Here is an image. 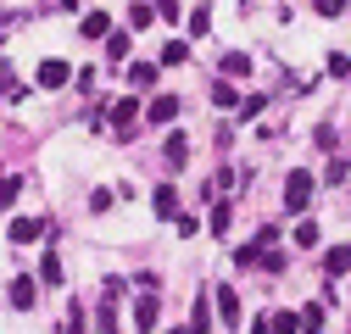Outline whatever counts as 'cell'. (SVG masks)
<instances>
[{
    "mask_svg": "<svg viewBox=\"0 0 351 334\" xmlns=\"http://www.w3.org/2000/svg\"><path fill=\"white\" fill-rule=\"evenodd\" d=\"M156 62H162V67H184V62H190V45H184V39H167Z\"/></svg>",
    "mask_w": 351,
    "mask_h": 334,
    "instance_id": "cell-20",
    "label": "cell"
},
{
    "mask_svg": "<svg viewBox=\"0 0 351 334\" xmlns=\"http://www.w3.org/2000/svg\"><path fill=\"white\" fill-rule=\"evenodd\" d=\"M39 284H51V290L62 284V250L56 245H45V257H39Z\"/></svg>",
    "mask_w": 351,
    "mask_h": 334,
    "instance_id": "cell-12",
    "label": "cell"
},
{
    "mask_svg": "<svg viewBox=\"0 0 351 334\" xmlns=\"http://www.w3.org/2000/svg\"><path fill=\"white\" fill-rule=\"evenodd\" d=\"M262 106H268V95H245V101H240V117H256Z\"/></svg>",
    "mask_w": 351,
    "mask_h": 334,
    "instance_id": "cell-33",
    "label": "cell"
},
{
    "mask_svg": "<svg viewBox=\"0 0 351 334\" xmlns=\"http://www.w3.org/2000/svg\"><path fill=\"white\" fill-rule=\"evenodd\" d=\"M301 329H306V334H324V307H318V301L301 307Z\"/></svg>",
    "mask_w": 351,
    "mask_h": 334,
    "instance_id": "cell-24",
    "label": "cell"
},
{
    "mask_svg": "<svg viewBox=\"0 0 351 334\" xmlns=\"http://www.w3.org/2000/svg\"><path fill=\"white\" fill-rule=\"evenodd\" d=\"M156 318H162V296H156V290H140V307H134L140 334H151V329H156Z\"/></svg>",
    "mask_w": 351,
    "mask_h": 334,
    "instance_id": "cell-7",
    "label": "cell"
},
{
    "mask_svg": "<svg viewBox=\"0 0 351 334\" xmlns=\"http://www.w3.org/2000/svg\"><path fill=\"white\" fill-rule=\"evenodd\" d=\"M351 273V245H329L324 250V279L335 284V279H346Z\"/></svg>",
    "mask_w": 351,
    "mask_h": 334,
    "instance_id": "cell-8",
    "label": "cell"
},
{
    "mask_svg": "<svg viewBox=\"0 0 351 334\" xmlns=\"http://www.w3.org/2000/svg\"><path fill=\"white\" fill-rule=\"evenodd\" d=\"M62 6H67V12H78V6H84V0H62Z\"/></svg>",
    "mask_w": 351,
    "mask_h": 334,
    "instance_id": "cell-36",
    "label": "cell"
},
{
    "mask_svg": "<svg viewBox=\"0 0 351 334\" xmlns=\"http://www.w3.org/2000/svg\"><path fill=\"white\" fill-rule=\"evenodd\" d=\"M190 329H195V334H212V301H206V290L190 301Z\"/></svg>",
    "mask_w": 351,
    "mask_h": 334,
    "instance_id": "cell-14",
    "label": "cell"
},
{
    "mask_svg": "<svg viewBox=\"0 0 351 334\" xmlns=\"http://www.w3.org/2000/svg\"><path fill=\"white\" fill-rule=\"evenodd\" d=\"M12 34H17V17H12V12H0V39H12Z\"/></svg>",
    "mask_w": 351,
    "mask_h": 334,
    "instance_id": "cell-35",
    "label": "cell"
},
{
    "mask_svg": "<svg viewBox=\"0 0 351 334\" xmlns=\"http://www.w3.org/2000/svg\"><path fill=\"white\" fill-rule=\"evenodd\" d=\"M274 334H301V312H274Z\"/></svg>",
    "mask_w": 351,
    "mask_h": 334,
    "instance_id": "cell-25",
    "label": "cell"
},
{
    "mask_svg": "<svg viewBox=\"0 0 351 334\" xmlns=\"http://www.w3.org/2000/svg\"><path fill=\"white\" fill-rule=\"evenodd\" d=\"M151 6H156L162 23H179V0H151Z\"/></svg>",
    "mask_w": 351,
    "mask_h": 334,
    "instance_id": "cell-31",
    "label": "cell"
},
{
    "mask_svg": "<svg viewBox=\"0 0 351 334\" xmlns=\"http://www.w3.org/2000/svg\"><path fill=\"white\" fill-rule=\"evenodd\" d=\"M34 84H39V90H67V62L62 56H45L39 73H34Z\"/></svg>",
    "mask_w": 351,
    "mask_h": 334,
    "instance_id": "cell-5",
    "label": "cell"
},
{
    "mask_svg": "<svg viewBox=\"0 0 351 334\" xmlns=\"http://www.w3.org/2000/svg\"><path fill=\"white\" fill-rule=\"evenodd\" d=\"M295 245H318V223H313V218L295 223Z\"/></svg>",
    "mask_w": 351,
    "mask_h": 334,
    "instance_id": "cell-30",
    "label": "cell"
},
{
    "mask_svg": "<svg viewBox=\"0 0 351 334\" xmlns=\"http://www.w3.org/2000/svg\"><path fill=\"white\" fill-rule=\"evenodd\" d=\"M173 117H179V95H151V106H145V123H151V129H167Z\"/></svg>",
    "mask_w": 351,
    "mask_h": 334,
    "instance_id": "cell-6",
    "label": "cell"
},
{
    "mask_svg": "<svg viewBox=\"0 0 351 334\" xmlns=\"http://www.w3.org/2000/svg\"><path fill=\"white\" fill-rule=\"evenodd\" d=\"M117 296H101V334H117Z\"/></svg>",
    "mask_w": 351,
    "mask_h": 334,
    "instance_id": "cell-26",
    "label": "cell"
},
{
    "mask_svg": "<svg viewBox=\"0 0 351 334\" xmlns=\"http://www.w3.org/2000/svg\"><path fill=\"white\" fill-rule=\"evenodd\" d=\"M6 301H12L17 312H28V307L39 301V279H28V273H17V279L6 284Z\"/></svg>",
    "mask_w": 351,
    "mask_h": 334,
    "instance_id": "cell-4",
    "label": "cell"
},
{
    "mask_svg": "<svg viewBox=\"0 0 351 334\" xmlns=\"http://www.w3.org/2000/svg\"><path fill=\"white\" fill-rule=\"evenodd\" d=\"M162 162H167V173H179V167L190 162V140H184V134H167V145H162Z\"/></svg>",
    "mask_w": 351,
    "mask_h": 334,
    "instance_id": "cell-9",
    "label": "cell"
},
{
    "mask_svg": "<svg viewBox=\"0 0 351 334\" xmlns=\"http://www.w3.org/2000/svg\"><path fill=\"white\" fill-rule=\"evenodd\" d=\"M274 240H279V229H262L251 245H240V250H234V268H262V257H268L262 245H274Z\"/></svg>",
    "mask_w": 351,
    "mask_h": 334,
    "instance_id": "cell-3",
    "label": "cell"
},
{
    "mask_svg": "<svg viewBox=\"0 0 351 334\" xmlns=\"http://www.w3.org/2000/svg\"><path fill=\"white\" fill-rule=\"evenodd\" d=\"M346 17H351V12H346Z\"/></svg>",
    "mask_w": 351,
    "mask_h": 334,
    "instance_id": "cell-37",
    "label": "cell"
},
{
    "mask_svg": "<svg viewBox=\"0 0 351 334\" xmlns=\"http://www.w3.org/2000/svg\"><path fill=\"white\" fill-rule=\"evenodd\" d=\"M229 223H234V206L217 201V206H212V234H229Z\"/></svg>",
    "mask_w": 351,
    "mask_h": 334,
    "instance_id": "cell-21",
    "label": "cell"
},
{
    "mask_svg": "<svg viewBox=\"0 0 351 334\" xmlns=\"http://www.w3.org/2000/svg\"><path fill=\"white\" fill-rule=\"evenodd\" d=\"M212 296H217V318H223L229 329H240V296L234 290H212Z\"/></svg>",
    "mask_w": 351,
    "mask_h": 334,
    "instance_id": "cell-13",
    "label": "cell"
},
{
    "mask_svg": "<svg viewBox=\"0 0 351 334\" xmlns=\"http://www.w3.org/2000/svg\"><path fill=\"white\" fill-rule=\"evenodd\" d=\"M128 28H134V34L156 28V6H145V0H134V6H128Z\"/></svg>",
    "mask_w": 351,
    "mask_h": 334,
    "instance_id": "cell-17",
    "label": "cell"
},
{
    "mask_svg": "<svg viewBox=\"0 0 351 334\" xmlns=\"http://www.w3.org/2000/svg\"><path fill=\"white\" fill-rule=\"evenodd\" d=\"M346 173H351V167H346L340 156H329V162H324V179H329V184H346Z\"/></svg>",
    "mask_w": 351,
    "mask_h": 334,
    "instance_id": "cell-29",
    "label": "cell"
},
{
    "mask_svg": "<svg viewBox=\"0 0 351 334\" xmlns=\"http://www.w3.org/2000/svg\"><path fill=\"white\" fill-rule=\"evenodd\" d=\"M324 67H329V78H346V73H351V56H340V51H335Z\"/></svg>",
    "mask_w": 351,
    "mask_h": 334,
    "instance_id": "cell-32",
    "label": "cell"
},
{
    "mask_svg": "<svg viewBox=\"0 0 351 334\" xmlns=\"http://www.w3.org/2000/svg\"><path fill=\"white\" fill-rule=\"evenodd\" d=\"M128 34L134 28H112L106 34V62H128Z\"/></svg>",
    "mask_w": 351,
    "mask_h": 334,
    "instance_id": "cell-18",
    "label": "cell"
},
{
    "mask_svg": "<svg viewBox=\"0 0 351 334\" xmlns=\"http://www.w3.org/2000/svg\"><path fill=\"white\" fill-rule=\"evenodd\" d=\"M78 34H84V39H106V34H112V17H106V12H84Z\"/></svg>",
    "mask_w": 351,
    "mask_h": 334,
    "instance_id": "cell-15",
    "label": "cell"
},
{
    "mask_svg": "<svg viewBox=\"0 0 351 334\" xmlns=\"http://www.w3.org/2000/svg\"><path fill=\"white\" fill-rule=\"evenodd\" d=\"M217 73H223V78H251V56H240V51H229L223 62H217Z\"/></svg>",
    "mask_w": 351,
    "mask_h": 334,
    "instance_id": "cell-19",
    "label": "cell"
},
{
    "mask_svg": "<svg viewBox=\"0 0 351 334\" xmlns=\"http://www.w3.org/2000/svg\"><path fill=\"white\" fill-rule=\"evenodd\" d=\"M17 195H23V179H0V212H12Z\"/></svg>",
    "mask_w": 351,
    "mask_h": 334,
    "instance_id": "cell-23",
    "label": "cell"
},
{
    "mask_svg": "<svg viewBox=\"0 0 351 334\" xmlns=\"http://www.w3.org/2000/svg\"><path fill=\"white\" fill-rule=\"evenodd\" d=\"M17 90V73H12V62H0V95H12Z\"/></svg>",
    "mask_w": 351,
    "mask_h": 334,
    "instance_id": "cell-34",
    "label": "cell"
},
{
    "mask_svg": "<svg viewBox=\"0 0 351 334\" xmlns=\"http://www.w3.org/2000/svg\"><path fill=\"white\" fill-rule=\"evenodd\" d=\"M313 206V173L306 167H290V179H285V212H306Z\"/></svg>",
    "mask_w": 351,
    "mask_h": 334,
    "instance_id": "cell-1",
    "label": "cell"
},
{
    "mask_svg": "<svg viewBox=\"0 0 351 334\" xmlns=\"http://www.w3.org/2000/svg\"><path fill=\"white\" fill-rule=\"evenodd\" d=\"M151 212H156V218H179V190H173V184H156Z\"/></svg>",
    "mask_w": 351,
    "mask_h": 334,
    "instance_id": "cell-10",
    "label": "cell"
},
{
    "mask_svg": "<svg viewBox=\"0 0 351 334\" xmlns=\"http://www.w3.org/2000/svg\"><path fill=\"white\" fill-rule=\"evenodd\" d=\"M128 84L134 90H156V62H128Z\"/></svg>",
    "mask_w": 351,
    "mask_h": 334,
    "instance_id": "cell-16",
    "label": "cell"
},
{
    "mask_svg": "<svg viewBox=\"0 0 351 334\" xmlns=\"http://www.w3.org/2000/svg\"><path fill=\"white\" fill-rule=\"evenodd\" d=\"M184 28H190V34H195V39H201V34H206V28H212V12H206V6H195V12H190V23H184Z\"/></svg>",
    "mask_w": 351,
    "mask_h": 334,
    "instance_id": "cell-28",
    "label": "cell"
},
{
    "mask_svg": "<svg viewBox=\"0 0 351 334\" xmlns=\"http://www.w3.org/2000/svg\"><path fill=\"white\" fill-rule=\"evenodd\" d=\"M212 106H229V112L240 106V95H234V84H229V78H223V84H212Z\"/></svg>",
    "mask_w": 351,
    "mask_h": 334,
    "instance_id": "cell-22",
    "label": "cell"
},
{
    "mask_svg": "<svg viewBox=\"0 0 351 334\" xmlns=\"http://www.w3.org/2000/svg\"><path fill=\"white\" fill-rule=\"evenodd\" d=\"M313 12H318V17H346L351 0H313Z\"/></svg>",
    "mask_w": 351,
    "mask_h": 334,
    "instance_id": "cell-27",
    "label": "cell"
},
{
    "mask_svg": "<svg viewBox=\"0 0 351 334\" xmlns=\"http://www.w3.org/2000/svg\"><path fill=\"white\" fill-rule=\"evenodd\" d=\"M39 234H45V223H39V218H12V229H6L12 245H28V240H39Z\"/></svg>",
    "mask_w": 351,
    "mask_h": 334,
    "instance_id": "cell-11",
    "label": "cell"
},
{
    "mask_svg": "<svg viewBox=\"0 0 351 334\" xmlns=\"http://www.w3.org/2000/svg\"><path fill=\"white\" fill-rule=\"evenodd\" d=\"M106 123L117 129V140H128V134H134V123H140V101H134V95L112 101V106H106Z\"/></svg>",
    "mask_w": 351,
    "mask_h": 334,
    "instance_id": "cell-2",
    "label": "cell"
}]
</instances>
